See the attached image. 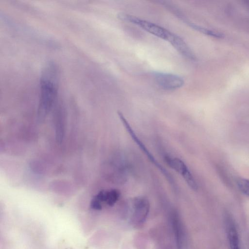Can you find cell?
Listing matches in <instances>:
<instances>
[{"mask_svg": "<svg viewBox=\"0 0 249 249\" xmlns=\"http://www.w3.org/2000/svg\"><path fill=\"white\" fill-rule=\"evenodd\" d=\"M58 70L55 63L50 62L42 71L40 79V115L44 116L53 106L57 95Z\"/></svg>", "mask_w": 249, "mask_h": 249, "instance_id": "obj_1", "label": "cell"}, {"mask_svg": "<svg viewBox=\"0 0 249 249\" xmlns=\"http://www.w3.org/2000/svg\"><path fill=\"white\" fill-rule=\"evenodd\" d=\"M117 114L120 118L122 124H123L124 127L126 131L128 132L130 136L131 137L133 141L140 148V149L143 152V153L147 156V158L163 174L166 178L167 181L171 184L172 187H176L175 180L172 175L168 172V171L158 161L155 159L152 154L147 149L145 144L142 142L139 138L136 135L135 131L130 125L128 121L125 118L122 112L120 111L117 112Z\"/></svg>", "mask_w": 249, "mask_h": 249, "instance_id": "obj_2", "label": "cell"}, {"mask_svg": "<svg viewBox=\"0 0 249 249\" xmlns=\"http://www.w3.org/2000/svg\"><path fill=\"white\" fill-rule=\"evenodd\" d=\"M118 18L122 20L131 23L145 31L160 39L169 42L173 33L156 23L127 14L120 13Z\"/></svg>", "mask_w": 249, "mask_h": 249, "instance_id": "obj_3", "label": "cell"}, {"mask_svg": "<svg viewBox=\"0 0 249 249\" xmlns=\"http://www.w3.org/2000/svg\"><path fill=\"white\" fill-rule=\"evenodd\" d=\"M167 165L180 174L187 185L193 190L196 191L197 184L186 164L181 160L169 156L164 158Z\"/></svg>", "mask_w": 249, "mask_h": 249, "instance_id": "obj_4", "label": "cell"}, {"mask_svg": "<svg viewBox=\"0 0 249 249\" xmlns=\"http://www.w3.org/2000/svg\"><path fill=\"white\" fill-rule=\"evenodd\" d=\"M154 78L162 89L166 90H174L181 88L184 83L180 76L169 73L156 72L154 74Z\"/></svg>", "mask_w": 249, "mask_h": 249, "instance_id": "obj_5", "label": "cell"}, {"mask_svg": "<svg viewBox=\"0 0 249 249\" xmlns=\"http://www.w3.org/2000/svg\"><path fill=\"white\" fill-rule=\"evenodd\" d=\"M131 203L134 221L138 223L143 222L149 209L148 199L145 197L138 196L132 200Z\"/></svg>", "mask_w": 249, "mask_h": 249, "instance_id": "obj_6", "label": "cell"}, {"mask_svg": "<svg viewBox=\"0 0 249 249\" xmlns=\"http://www.w3.org/2000/svg\"><path fill=\"white\" fill-rule=\"evenodd\" d=\"M225 220L227 238L231 249H242L238 232L236 224L229 215Z\"/></svg>", "mask_w": 249, "mask_h": 249, "instance_id": "obj_7", "label": "cell"}, {"mask_svg": "<svg viewBox=\"0 0 249 249\" xmlns=\"http://www.w3.org/2000/svg\"><path fill=\"white\" fill-rule=\"evenodd\" d=\"M169 42L184 56L192 60L195 59V56L189 46L178 35L174 33Z\"/></svg>", "mask_w": 249, "mask_h": 249, "instance_id": "obj_8", "label": "cell"}, {"mask_svg": "<svg viewBox=\"0 0 249 249\" xmlns=\"http://www.w3.org/2000/svg\"><path fill=\"white\" fill-rule=\"evenodd\" d=\"M120 195V192L116 189L110 190H102L98 193L93 198L98 201L102 205L105 202L109 206H112L118 200Z\"/></svg>", "mask_w": 249, "mask_h": 249, "instance_id": "obj_9", "label": "cell"}, {"mask_svg": "<svg viewBox=\"0 0 249 249\" xmlns=\"http://www.w3.org/2000/svg\"><path fill=\"white\" fill-rule=\"evenodd\" d=\"M173 225L178 249H181L182 247V232L179 221L176 218L173 219Z\"/></svg>", "mask_w": 249, "mask_h": 249, "instance_id": "obj_10", "label": "cell"}, {"mask_svg": "<svg viewBox=\"0 0 249 249\" xmlns=\"http://www.w3.org/2000/svg\"><path fill=\"white\" fill-rule=\"evenodd\" d=\"M237 184L240 191L244 194L249 196V180L240 178L237 180Z\"/></svg>", "mask_w": 249, "mask_h": 249, "instance_id": "obj_11", "label": "cell"}]
</instances>
